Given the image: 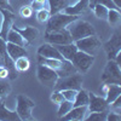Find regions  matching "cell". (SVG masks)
Here are the masks:
<instances>
[{"instance_id":"cell-27","label":"cell","mask_w":121,"mask_h":121,"mask_svg":"<svg viewBox=\"0 0 121 121\" xmlns=\"http://www.w3.org/2000/svg\"><path fill=\"white\" fill-rule=\"evenodd\" d=\"M13 64H15V69L17 72H27L30 67V62L27 56H22V57L15 59Z\"/></svg>"},{"instance_id":"cell-26","label":"cell","mask_w":121,"mask_h":121,"mask_svg":"<svg viewBox=\"0 0 121 121\" xmlns=\"http://www.w3.org/2000/svg\"><path fill=\"white\" fill-rule=\"evenodd\" d=\"M81 105H88V92L86 90L80 88L73 102V107H81Z\"/></svg>"},{"instance_id":"cell-8","label":"cell","mask_w":121,"mask_h":121,"mask_svg":"<svg viewBox=\"0 0 121 121\" xmlns=\"http://www.w3.org/2000/svg\"><path fill=\"white\" fill-rule=\"evenodd\" d=\"M36 75H38L39 81L41 82L44 86L50 87V88H53V85L56 84L57 79H58V75H57V73L55 72L53 69L48 68L46 65H43V64L38 65Z\"/></svg>"},{"instance_id":"cell-39","label":"cell","mask_w":121,"mask_h":121,"mask_svg":"<svg viewBox=\"0 0 121 121\" xmlns=\"http://www.w3.org/2000/svg\"><path fill=\"white\" fill-rule=\"evenodd\" d=\"M0 9L13 11V9L11 7V4H10V0H0Z\"/></svg>"},{"instance_id":"cell-36","label":"cell","mask_w":121,"mask_h":121,"mask_svg":"<svg viewBox=\"0 0 121 121\" xmlns=\"http://www.w3.org/2000/svg\"><path fill=\"white\" fill-rule=\"evenodd\" d=\"M19 15H21V17H23V18L32 17V15H33V9H32V6H29V5L22 6L21 10H19Z\"/></svg>"},{"instance_id":"cell-24","label":"cell","mask_w":121,"mask_h":121,"mask_svg":"<svg viewBox=\"0 0 121 121\" xmlns=\"http://www.w3.org/2000/svg\"><path fill=\"white\" fill-rule=\"evenodd\" d=\"M39 64H43V65H46L48 68L53 69L55 72L62 67V63H63V59H55V58H45V57H41L39 56Z\"/></svg>"},{"instance_id":"cell-42","label":"cell","mask_w":121,"mask_h":121,"mask_svg":"<svg viewBox=\"0 0 121 121\" xmlns=\"http://www.w3.org/2000/svg\"><path fill=\"white\" fill-rule=\"evenodd\" d=\"M112 1L115 4V6L120 10V6H121V0H112Z\"/></svg>"},{"instance_id":"cell-41","label":"cell","mask_w":121,"mask_h":121,"mask_svg":"<svg viewBox=\"0 0 121 121\" xmlns=\"http://www.w3.org/2000/svg\"><path fill=\"white\" fill-rule=\"evenodd\" d=\"M7 76H9V70L4 65H0V79H6Z\"/></svg>"},{"instance_id":"cell-6","label":"cell","mask_w":121,"mask_h":121,"mask_svg":"<svg viewBox=\"0 0 121 121\" xmlns=\"http://www.w3.org/2000/svg\"><path fill=\"white\" fill-rule=\"evenodd\" d=\"M74 44L79 51H82L91 56H96L98 48L102 46L97 35H90V36H86L82 39H79L76 41H74Z\"/></svg>"},{"instance_id":"cell-15","label":"cell","mask_w":121,"mask_h":121,"mask_svg":"<svg viewBox=\"0 0 121 121\" xmlns=\"http://www.w3.org/2000/svg\"><path fill=\"white\" fill-rule=\"evenodd\" d=\"M103 92H104V98L107 103L110 104L114 99H116L119 96H121V86L116 84H104L103 86Z\"/></svg>"},{"instance_id":"cell-38","label":"cell","mask_w":121,"mask_h":121,"mask_svg":"<svg viewBox=\"0 0 121 121\" xmlns=\"http://www.w3.org/2000/svg\"><path fill=\"white\" fill-rule=\"evenodd\" d=\"M47 1V0H33L32 3V9L33 10H40V9H44V5L45 3Z\"/></svg>"},{"instance_id":"cell-3","label":"cell","mask_w":121,"mask_h":121,"mask_svg":"<svg viewBox=\"0 0 121 121\" xmlns=\"http://www.w3.org/2000/svg\"><path fill=\"white\" fill-rule=\"evenodd\" d=\"M35 107V103L29 97L24 95L17 96V105H16V113L19 117V120L27 121V120H34V116L32 115V109Z\"/></svg>"},{"instance_id":"cell-14","label":"cell","mask_w":121,"mask_h":121,"mask_svg":"<svg viewBox=\"0 0 121 121\" xmlns=\"http://www.w3.org/2000/svg\"><path fill=\"white\" fill-rule=\"evenodd\" d=\"M38 55L41 56V57H45V58H55V59H64L58 52V50L55 47V45L52 44H48V43H45L43 44L38 48Z\"/></svg>"},{"instance_id":"cell-33","label":"cell","mask_w":121,"mask_h":121,"mask_svg":"<svg viewBox=\"0 0 121 121\" xmlns=\"http://www.w3.org/2000/svg\"><path fill=\"white\" fill-rule=\"evenodd\" d=\"M51 13H50L48 10L46 9H40L36 11V19L40 22V23H44V22H47V19L50 18Z\"/></svg>"},{"instance_id":"cell-32","label":"cell","mask_w":121,"mask_h":121,"mask_svg":"<svg viewBox=\"0 0 121 121\" xmlns=\"http://www.w3.org/2000/svg\"><path fill=\"white\" fill-rule=\"evenodd\" d=\"M11 92V86L9 82L5 81V79H0V97L5 99V97Z\"/></svg>"},{"instance_id":"cell-1","label":"cell","mask_w":121,"mask_h":121,"mask_svg":"<svg viewBox=\"0 0 121 121\" xmlns=\"http://www.w3.org/2000/svg\"><path fill=\"white\" fill-rule=\"evenodd\" d=\"M67 30L69 32L73 41H76L79 39H82L90 35H96V29L93 28V26L88 23L87 21H84V19L80 18H76L75 21L69 23Z\"/></svg>"},{"instance_id":"cell-25","label":"cell","mask_w":121,"mask_h":121,"mask_svg":"<svg viewBox=\"0 0 121 121\" xmlns=\"http://www.w3.org/2000/svg\"><path fill=\"white\" fill-rule=\"evenodd\" d=\"M107 21L112 27H119L121 22V13L120 10L117 9H109L108 10V16H107Z\"/></svg>"},{"instance_id":"cell-16","label":"cell","mask_w":121,"mask_h":121,"mask_svg":"<svg viewBox=\"0 0 121 121\" xmlns=\"http://www.w3.org/2000/svg\"><path fill=\"white\" fill-rule=\"evenodd\" d=\"M12 28H13L15 30H17V32L24 38V40L27 41V44L33 43L34 40L39 36V30H38L35 27H32V26H28V27L21 28V27H16V26L13 24Z\"/></svg>"},{"instance_id":"cell-19","label":"cell","mask_w":121,"mask_h":121,"mask_svg":"<svg viewBox=\"0 0 121 121\" xmlns=\"http://www.w3.org/2000/svg\"><path fill=\"white\" fill-rule=\"evenodd\" d=\"M55 47L58 50V52L62 55V57L67 60H72V58L74 57V55L78 51L74 41L70 43V44H64V45H55Z\"/></svg>"},{"instance_id":"cell-12","label":"cell","mask_w":121,"mask_h":121,"mask_svg":"<svg viewBox=\"0 0 121 121\" xmlns=\"http://www.w3.org/2000/svg\"><path fill=\"white\" fill-rule=\"evenodd\" d=\"M109 104L107 103V100L104 97L97 96L92 92H88V105L87 109L90 113H95V112H105L108 110Z\"/></svg>"},{"instance_id":"cell-11","label":"cell","mask_w":121,"mask_h":121,"mask_svg":"<svg viewBox=\"0 0 121 121\" xmlns=\"http://www.w3.org/2000/svg\"><path fill=\"white\" fill-rule=\"evenodd\" d=\"M0 13H1V17H3L1 24H0V38L6 40V35L9 33V30L15 24L16 16L13 11H9V10H4V9H0Z\"/></svg>"},{"instance_id":"cell-37","label":"cell","mask_w":121,"mask_h":121,"mask_svg":"<svg viewBox=\"0 0 121 121\" xmlns=\"http://www.w3.org/2000/svg\"><path fill=\"white\" fill-rule=\"evenodd\" d=\"M120 120H121V116H120L119 113H116V112H108L105 121H120Z\"/></svg>"},{"instance_id":"cell-2","label":"cell","mask_w":121,"mask_h":121,"mask_svg":"<svg viewBox=\"0 0 121 121\" xmlns=\"http://www.w3.org/2000/svg\"><path fill=\"white\" fill-rule=\"evenodd\" d=\"M79 16H72V15H67L63 11L58 12L55 15H51L50 18L47 19V28L46 32H56V30H62L68 27L69 23H72L75 21Z\"/></svg>"},{"instance_id":"cell-5","label":"cell","mask_w":121,"mask_h":121,"mask_svg":"<svg viewBox=\"0 0 121 121\" xmlns=\"http://www.w3.org/2000/svg\"><path fill=\"white\" fill-rule=\"evenodd\" d=\"M82 86V75L80 73H75L73 75L58 78L56 84L53 85V90L62 91V90H76L79 91Z\"/></svg>"},{"instance_id":"cell-34","label":"cell","mask_w":121,"mask_h":121,"mask_svg":"<svg viewBox=\"0 0 121 121\" xmlns=\"http://www.w3.org/2000/svg\"><path fill=\"white\" fill-rule=\"evenodd\" d=\"M60 92H62L63 98H64L65 100H69V102H74L78 91H76V90H62Z\"/></svg>"},{"instance_id":"cell-28","label":"cell","mask_w":121,"mask_h":121,"mask_svg":"<svg viewBox=\"0 0 121 121\" xmlns=\"http://www.w3.org/2000/svg\"><path fill=\"white\" fill-rule=\"evenodd\" d=\"M92 11L95 12V15H96V17L97 18H99V19H105L107 21V16H108V7H105L104 5H99V4H97V5H93L92 7Z\"/></svg>"},{"instance_id":"cell-31","label":"cell","mask_w":121,"mask_h":121,"mask_svg":"<svg viewBox=\"0 0 121 121\" xmlns=\"http://www.w3.org/2000/svg\"><path fill=\"white\" fill-rule=\"evenodd\" d=\"M97 4L104 5V6L108 7V9H117L112 0H88V7H92L93 5H97ZM117 10H119V9H117Z\"/></svg>"},{"instance_id":"cell-43","label":"cell","mask_w":121,"mask_h":121,"mask_svg":"<svg viewBox=\"0 0 121 121\" xmlns=\"http://www.w3.org/2000/svg\"><path fill=\"white\" fill-rule=\"evenodd\" d=\"M0 65H4V56L0 53Z\"/></svg>"},{"instance_id":"cell-18","label":"cell","mask_w":121,"mask_h":121,"mask_svg":"<svg viewBox=\"0 0 121 121\" xmlns=\"http://www.w3.org/2000/svg\"><path fill=\"white\" fill-rule=\"evenodd\" d=\"M6 53L11 59H17L22 56H27V50L23 46H19L12 43H7L6 41Z\"/></svg>"},{"instance_id":"cell-40","label":"cell","mask_w":121,"mask_h":121,"mask_svg":"<svg viewBox=\"0 0 121 121\" xmlns=\"http://www.w3.org/2000/svg\"><path fill=\"white\" fill-rule=\"evenodd\" d=\"M0 53L3 56L6 55V40H4L3 38H0Z\"/></svg>"},{"instance_id":"cell-22","label":"cell","mask_w":121,"mask_h":121,"mask_svg":"<svg viewBox=\"0 0 121 121\" xmlns=\"http://www.w3.org/2000/svg\"><path fill=\"white\" fill-rule=\"evenodd\" d=\"M6 41L7 43H12V44H16V45H19V46H27V41L24 40V38L19 34L17 30H15L13 28H11L9 30V33L6 35Z\"/></svg>"},{"instance_id":"cell-35","label":"cell","mask_w":121,"mask_h":121,"mask_svg":"<svg viewBox=\"0 0 121 121\" xmlns=\"http://www.w3.org/2000/svg\"><path fill=\"white\" fill-rule=\"evenodd\" d=\"M50 98H51V100L55 104H60L64 100L62 92H60V91H57V90H53V92L51 93V97Z\"/></svg>"},{"instance_id":"cell-13","label":"cell","mask_w":121,"mask_h":121,"mask_svg":"<svg viewBox=\"0 0 121 121\" xmlns=\"http://www.w3.org/2000/svg\"><path fill=\"white\" fill-rule=\"evenodd\" d=\"M87 113H88L87 105L73 107L62 119L63 120H67V121H82V120L86 119Z\"/></svg>"},{"instance_id":"cell-21","label":"cell","mask_w":121,"mask_h":121,"mask_svg":"<svg viewBox=\"0 0 121 121\" xmlns=\"http://www.w3.org/2000/svg\"><path fill=\"white\" fill-rule=\"evenodd\" d=\"M19 117L16 112L9 110L5 107L4 100L0 102V121H18Z\"/></svg>"},{"instance_id":"cell-30","label":"cell","mask_w":121,"mask_h":121,"mask_svg":"<svg viewBox=\"0 0 121 121\" xmlns=\"http://www.w3.org/2000/svg\"><path fill=\"white\" fill-rule=\"evenodd\" d=\"M107 114H108V110L105 112H95V113H90L85 120L87 121H105L107 119Z\"/></svg>"},{"instance_id":"cell-17","label":"cell","mask_w":121,"mask_h":121,"mask_svg":"<svg viewBox=\"0 0 121 121\" xmlns=\"http://www.w3.org/2000/svg\"><path fill=\"white\" fill-rule=\"evenodd\" d=\"M87 10H88V0H79L76 4L67 6L63 10V12L72 16H80L81 13L86 12Z\"/></svg>"},{"instance_id":"cell-9","label":"cell","mask_w":121,"mask_h":121,"mask_svg":"<svg viewBox=\"0 0 121 121\" xmlns=\"http://www.w3.org/2000/svg\"><path fill=\"white\" fill-rule=\"evenodd\" d=\"M45 40L46 43L52 45H64L73 43V39L67 28L62 30H56V32H45Z\"/></svg>"},{"instance_id":"cell-10","label":"cell","mask_w":121,"mask_h":121,"mask_svg":"<svg viewBox=\"0 0 121 121\" xmlns=\"http://www.w3.org/2000/svg\"><path fill=\"white\" fill-rule=\"evenodd\" d=\"M105 52L108 55V59H115L116 55L121 51V35L120 32H116L112 35L108 41L103 45Z\"/></svg>"},{"instance_id":"cell-29","label":"cell","mask_w":121,"mask_h":121,"mask_svg":"<svg viewBox=\"0 0 121 121\" xmlns=\"http://www.w3.org/2000/svg\"><path fill=\"white\" fill-rule=\"evenodd\" d=\"M59 105V108H58V117L59 119H62L68 112H69V110L70 109H72L73 108V102H69V100H63V102L62 103H60V104H58Z\"/></svg>"},{"instance_id":"cell-23","label":"cell","mask_w":121,"mask_h":121,"mask_svg":"<svg viewBox=\"0 0 121 121\" xmlns=\"http://www.w3.org/2000/svg\"><path fill=\"white\" fill-rule=\"evenodd\" d=\"M56 73H57L58 78H64V76H69V75H73V74L78 73V70L75 69V67L72 64V62H70V60L63 59L62 67H60Z\"/></svg>"},{"instance_id":"cell-7","label":"cell","mask_w":121,"mask_h":121,"mask_svg":"<svg viewBox=\"0 0 121 121\" xmlns=\"http://www.w3.org/2000/svg\"><path fill=\"white\" fill-rule=\"evenodd\" d=\"M72 64L75 67V69L78 70V73L80 74H85L87 73L90 68L92 67V64L95 63V56L87 55L82 51H76V53L74 55V57L72 58Z\"/></svg>"},{"instance_id":"cell-20","label":"cell","mask_w":121,"mask_h":121,"mask_svg":"<svg viewBox=\"0 0 121 121\" xmlns=\"http://www.w3.org/2000/svg\"><path fill=\"white\" fill-rule=\"evenodd\" d=\"M48 3V11L51 15L58 13V12H62L63 10L70 5L69 0H47Z\"/></svg>"},{"instance_id":"cell-4","label":"cell","mask_w":121,"mask_h":121,"mask_svg":"<svg viewBox=\"0 0 121 121\" xmlns=\"http://www.w3.org/2000/svg\"><path fill=\"white\" fill-rule=\"evenodd\" d=\"M102 82L121 85V70L115 59H108L104 72L102 74Z\"/></svg>"}]
</instances>
